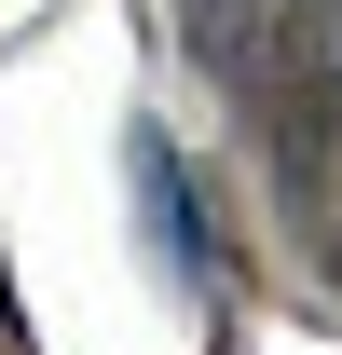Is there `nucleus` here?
Returning a JSON list of instances; mask_svg holds the SVG:
<instances>
[{"instance_id":"1","label":"nucleus","mask_w":342,"mask_h":355,"mask_svg":"<svg viewBox=\"0 0 342 355\" xmlns=\"http://www.w3.org/2000/svg\"><path fill=\"white\" fill-rule=\"evenodd\" d=\"M329 28H342L329 0H178V42H192V69H206L233 110H260Z\"/></svg>"},{"instance_id":"2","label":"nucleus","mask_w":342,"mask_h":355,"mask_svg":"<svg viewBox=\"0 0 342 355\" xmlns=\"http://www.w3.org/2000/svg\"><path fill=\"white\" fill-rule=\"evenodd\" d=\"M260 137H274V178H288V205H342V28L301 55L274 96H260Z\"/></svg>"},{"instance_id":"3","label":"nucleus","mask_w":342,"mask_h":355,"mask_svg":"<svg viewBox=\"0 0 342 355\" xmlns=\"http://www.w3.org/2000/svg\"><path fill=\"white\" fill-rule=\"evenodd\" d=\"M124 178H137V219H151V260L206 301V287H219V232H206V191H192V164H178V137L137 123L124 137Z\"/></svg>"},{"instance_id":"4","label":"nucleus","mask_w":342,"mask_h":355,"mask_svg":"<svg viewBox=\"0 0 342 355\" xmlns=\"http://www.w3.org/2000/svg\"><path fill=\"white\" fill-rule=\"evenodd\" d=\"M329 287H342V232H329Z\"/></svg>"}]
</instances>
